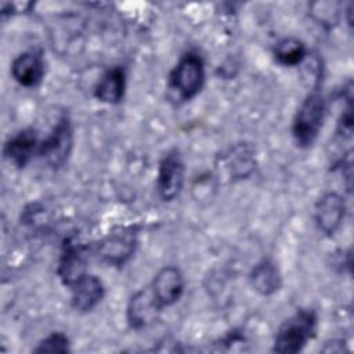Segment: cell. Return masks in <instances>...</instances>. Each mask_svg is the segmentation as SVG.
<instances>
[{
  "label": "cell",
  "mask_w": 354,
  "mask_h": 354,
  "mask_svg": "<svg viewBox=\"0 0 354 354\" xmlns=\"http://www.w3.org/2000/svg\"><path fill=\"white\" fill-rule=\"evenodd\" d=\"M155 299L162 308L174 306L185 292V278L177 266H165L153 275L149 283Z\"/></svg>",
  "instance_id": "cell-10"
},
{
  "label": "cell",
  "mask_w": 354,
  "mask_h": 354,
  "mask_svg": "<svg viewBox=\"0 0 354 354\" xmlns=\"http://www.w3.org/2000/svg\"><path fill=\"white\" fill-rule=\"evenodd\" d=\"M322 351H325V353H342V351H344V340L343 339L329 340L322 347Z\"/></svg>",
  "instance_id": "cell-19"
},
{
  "label": "cell",
  "mask_w": 354,
  "mask_h": 354,
  "mask_svg": "<svg viewBox=\"0 0 354 354\" xmlns=\"http://www.w3.org/2000/svg\"><path fill=\"white\" fill-rule=\"evenodd\" d=\"M138 245L137 232L133 228L111 232L94 248L100 261L109 267H123L134 254Z\"/></svg>",
  "instance_id": "cell-6"
},
{
  "label": "cell",
  "mask_w": 354,
  "mask_h": 354,
  "mask_svg": "<svg viewBox=\"0 0 354 354\" xmlns=\"http://www.w3.org/2000/svg\"><path fill=\"white\" fill-rule=\"evenodd\" d=\"M318 314L310 307L297 308L277 329L272 350L281 354L300 353L317 335Z\"/></svg>",
  "instance_id": "cell-1"
},
{
  "label": "cell",
  "mask_w": 354,
  "mask_h": 354,
  "mask_svg": "<svg viewBox=\"0 0 354 354\" xmlns=\"http://www.w3.org/2000/svg\"><path fill=\"white\" fill-rule=\"evenodd\" d=\"M127 87L126 71L122 66L106 69L94 86V97L108 105H116L123 101Z\"/></svg>",
  "instance_id": "cell-15"
},
{
  "label": "cell",
  "mask_w": 354,
  "mask_h": 354,
  "mask_svg": "<svg viewBox=\"0 0 354 354\" xmlns=\"http://www.w3.org/2000/svg\"><path fill=\"white\" fill-rule=\"evenodd\" d=\"M325 113L326 100L319 88H313L301 100L292 120V137L299 148H310L317 141Z\"/></svg>",
  "instance_id": "cell-3"
},
{
  "label": "cell",
  "mask_w": 354,
  "mask_h": 354,
  "mask_svg": "<svg viewBox=\"0 0 354 354\" xmlns=\"http://www.w3.org/2000/svg\"><path fill=\"white\" fill-rule=\"evenodd\" d=\"M10 75L21 87L35 88L40 86L46 75V65L41 54L35 50L19 53L10 64Z\"/></svg>",
  "instance_id": "cell-12"
},
{
  "label": "cell",
  "mask_w": 354,
  "mask_h": 354,
  "mask_svg": "<svg viewBox=\"0 0 354 354\" xmlns=\"http://www.w3.org/2000/svg\"><path fill=\"white\" fill-rule=\"evenodd\" d=\"M347 213L346 199L337 192H325L314 206V223L325 236L335 235L342 227Z\"/></svg>",
  "instance_id": "cell-7"
},
{
  "label": "cell",
  "mask_w": 354,
  "mask_h": 354,
  "mask_svg": "<svg viewBox=\"0 0 354 354\" xmlns=\"http://www.w3.org/2000/svg\"><path fill=\"white\" fill-rule=\"evenodd\" d=\"M206 82V65L201 53H184L167 76V88L174 100L187 102L194 100Z\"/></svg>",
  "instance_id": "cell-2"
},
{
  "label": "cell",
  "mask_w": 354,
  "mask_h": 354,
  "mask_svg": "<svg viewBox=\"0 0 354 354\" xmlns=\"http://www.w3.org/2000/svg\"><path fill=\"white\" fill-rule=\"evenodd\" d=\"M256 169L254 151L248 144H236L225 151L217 162V170L231 181L248 178Z\"/></svg>",
  "instance_id": "cell-11"
},
{
  "label": "cell",
  "mask_w": 354,
  "mask_h": 354,
  "mask_svg": "<svg viewBox=\"0 0 354 354\" xmlns=\"http://www.w3.org/2000/svg\"><path fill=\"white\" fill-rule=\"evenodd\" d=\"M185 184V162L177 148L169 149L159 160L155 188L158 196L163 202H173L177 199Z\"/></svg>",
  "instance_id": "cell-5"
},
{
  "label": "cell",
  "mask_w": 354,
  "mask_h": 354,
  "mask_svg": "<svg viewBox=\"0 0 354 354\" xmlns=\"http://www.w3.org/2000/svg\"><path fill=\"white\" fill-rule=\"evenodd\" d=\"M73 127L68 115H62L41 138L39 158L51 169H59L68 162L73 149Z\"/></svg>",
  "instance_id": "cell-4"
},
{
  "label": "cell",
  "mask_w": 354,
  "mask_h": 354,
  "mask_svg": "<svg viewBox=\"0 0 354 354\" xmlns=\"http://www.w3.org/2000/svg\"><path fill=\"white\" fill-rule=\"evenodd\" d=\"M249 283L256 293L267 297L281 289L282 275L272 260L263 259L252 267L249 272Z\"/></svg>",
  "instance_id": "cell-16"
},
{
  "label": "cell",
  "mask_w": 354,
  "mask_h": 354,
  "mask_svg": "<svg viewBox=\"0 0 354 354\" xmlns=\"http://www.w3.org/2000/svg\"><path fill=\"white\" fill-rule=\"evenodd\" d=\"M71 350V340L64 332H51L43 337L33 348L35 353H68Z\"/></svg>",
  "instance_id": "cell-18"
},
{
  "label": "cell",
  "mask_w": 354,
  "mask_h": 354,
  "mask_svg": "<svg viewBox=\"0 0 354 354\" xmlns=\"http://www.w3.org/2000/svg\"><path fill=\"white\" fill-rule=\"evenodd\" d=\"M69 290L71 306L77 313L93 311L105 297V285L102 279L90 272L69 288Z\"/></svg>",
  "instance_id": "cell-14"
},
{
  "label": "cell",
  "mask_w": 354,
  "mask_h": 354,
  "mask_svg": "<svg viewBox=\"0 0 354 354\" xmlns=\"http://www.w3.org/2000/svg\"><path fill=\"white\" fill-rule=\"evenodd\" d=\"M163 308L155 299L149 285L136 290L126 304V321L134 330H141L151 326L159 317Z\"/></svg>",
  "instance_id": "cell-8"
},
{
  "label": "cell",
  "mask_w": 354,
  "mask_h": 354,
  "mask_svg": "<svg viewBox=\"0 0 354 354\" xmlns=\"http://www.w3.org/2000/svg\"><path fill=\"white\" fill-rule=\"evenodd\" d=\"M87 263L88 254L86 246L72 242L65 243L57 267V275L62 285L69 289L88 274Z\"/></svg>",
  "instance_id": "cell-13"
},
{
  "label": "cell",
  "mask_w": 354,
  "mask_h": 354,
  "mask_svg": "<svg viewBox=\"0 0 354 354\" xmlns=\"http://www.w3.org/2000/svg\"><path fill=\"white\" fill-rule=\"evenodd\" d=\"M41 138L35 129H22L4 141L3 155L17 169H24L35 158H39Z\"/></svg>",
  "instance_id": "cell-9"
},
{
  "label": "cell",
  "mask_w": 354,
  "mask_h": 354,
  "mask_svg": "<svg viewBox=\"0 0 354 354\" xmlns=\"http://www.w3.org/2000/svg\"><path fill=\"white\" fill-rule=\"evenodd\" d=\"M272 57L282 66H299L307 57V47L300 39L283 37L274 44Z\"/></svg>",
  "instance_id": "cell-17"
}]
</instances>
